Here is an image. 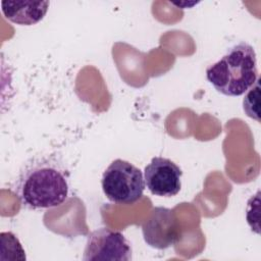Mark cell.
I'll use <instances>...</instances> for the list:
<instances>
[{"label":"cell","instance_id":"2","mask_svg":"<svg viewBox=\"0 0 261 261\" xmlns=\"http://www.w3.org/2000/svg\"><path fill=\"white\" fill-rule=\"evenodd\" d=\"M206 79L222 95L237 97L245 94L258 79L253 46L240 42L230 47L217 62L206 69Z\"/></svg>","mask_w":261,"mask_h":261},{"label":"cell","instance_id":"3","mask_svg":"<svg viewBox=\"0 0 261 261\" xmlns=\"http://www.w3.org/2000/svg\"><path fill=\"white\" fill-rule=\"evenodd\" d=\"M102 190L106 198L115 204H134L145 190V180L140 168L133 163L115 159L102 175Z\"/></svg>","mask_w":261,"mask_h":261},{"label":"cell","instance_id":"5","mask_svg":"<svg viewBox=\"0 0 261 261\" xmlns=\"http://www.w3.org/2000/svg\"><path fill=\"white\" fill-rule=\"evenodd\" d=\"M144 241L157 250L174 246L180 239L181 230L174 210L155 207L142 223Z\"/></svg>","mask_w":261,"mask_h":261},{"label":"cell","instance_id":"8","mask_svg":"<svg viewBox=\"0 0 261 261\" xmlns=\"http://www.w3.org/2000/svg\"><path fill=\"white\" fill-rule=\"evenodd\" d=\"M243 100V108L247 116L260 121L259 98H260V79L258 77L253 86L246 92Z\"/></svg>","mask_w":261,"mask_h":261},{"label":"cell","instance_id":"6","mask_svg":"<svg viewBox=\"0 0 261 261\" xmlns=\"http://www.w3.org/2000/svg\"><path fill=\"white\" fill-rule=\"evenodd\" d=\"M181 169L170 159L154 157L145 167V186L151 194L159 197H173L181 188Z\"/></svg>","mask_w":261,"mask_h":261},{"label":"cell","instance_id":"1","mask_svg":"<svg viewBox=\"0 0 261 261\" xmlns=\"http://www.w3.org/2000/svg\"><path fill=\"white\" fill-rule=\"evenodd\" d=\"M65 171L55 162L38 160L21 171L16 193L21 203L34 209L53 208L61 205L68 195Z\"/></svg>","mask_w":261,"mask_h":261},{"label":"cell","instance_id":"4","mask_svg":"<svg viewBox=\"0 0 261 261\" xmlns=\"http://www.w3.org/2000/svg\"><path fill=\"white\" fill-rule=\"evenodd\" d=\"M83 260L85 261H129L132 248L118 230L101 227L92 231L87 239Z\"/></svg>","mask_w":261,"mask_h":261},{"label":"cell","instance_id":"7","mask_svg":"<svg viewBox=\"0 0 261 261\" xmlns=\"http://www.w3.org/2000/svg\"><path fill=\"white\" fill-rule=\"evenodd\" d=\"M49 1H1L3 15L13 23L33 25L42 20L48 11Z\"/></svg>","mask_w":261,"mask_h":261}]
</instances>
